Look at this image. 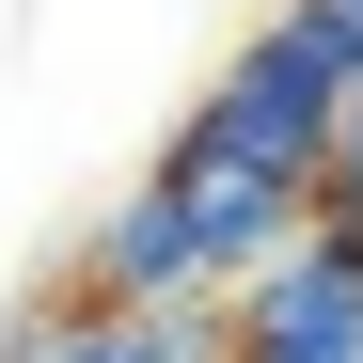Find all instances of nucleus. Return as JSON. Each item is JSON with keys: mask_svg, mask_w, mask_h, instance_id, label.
I'll use <instances>...</instances> for the list:
<instances>
[{"mask_svg": "<svg viewBox=\"0 0 363 363\" xmlns=\"http://www.w3.org/2000/svg\"><path fill=\"white\" fill-rule=\"evenodd\" d=\"M347 111H363V48L316 16V0H284L269 32H237V64L190 95V127H174L158 158H206V174H284V190H316Z\"/></svg>", "mask_w": 363, "mask_h": 363, "instance_id": "nucleus-1", "label": "nucleus"}, {"mask_svg": "<svg viewBox=\"0 0 363 363\" xmlns=\"http://www.w3.org/2000/svg\"><path fill=\"white\" fill-rule=\"evenodd\" d=\"M316 221H332V237H363V111L332 127V174H316Z\"/></svg>", "mask_w": 363, "mask_h": 363, "instance_id": "nucleus-5", "label": "nucleus"}, {"mask_svg": "<svg viewBox=\"0 0 363 363\" xmlns=\"http://www.w3.org/2000/svg\"><path fill=\"white\" fill-rule=\"evenodd\" d=\"M221 332H237V363H363V237L316 221L269 284L221 300Z\"/></svg>", "mask_w": 363, "mask_h": 363, "instance_id": "nucleus-3", "label": "nucleus"}, {"mask_svg": "<svg viewBox=\"0 0 363 363\" xmlns=\"http://www.w3.org/2000/svg\"><path fill=\"white\" fill-rule=\"evenodd\" d=\"M0 363H237V332H221V300L206 316H111V300L48 284L0 316Z\"/></svg>", "mask_w": 363, "mask_h": 363, "instance_id": "nucleus-4", "label": "nucleus"}, {"mask_svg": "<svg viewBox=\"0 0 363 363\" xmlns=\"http://www.w3.org/2000/svg\"><path fill=\"white\" fill-rule=\"evenodd\" d=\"M316 16H332V32H347V48H363V0H316Z\"/></svg>", "mask_w": 363, "mask_h": 363, "instance_id": "nucleus-6", "label": "nucleus"}, {"mask_svg": "<svg viewBox=\"0 0 363 363\" xmlns=\"http://www.w3.org/2000/svg\"><path fill=\"white\" fill-rule=\"evenodd\" d=\"M79 300H111V316H206L221 300V253H206V221H190V174H127L95 221H79Z\"/></svg>", "mask_w": 363, "mask_h": 363, "instance_id": "nucleus-2", "label": "nucleus"}]
</instances>
